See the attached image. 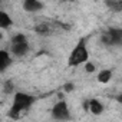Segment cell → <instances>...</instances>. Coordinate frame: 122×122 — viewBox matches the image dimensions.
Wrapping results in <instances>:
<instances>
[{"mask_svg":"<svg viewBox=\"0 0 122 122\" xmlns=\"http://www.w3.org/2000/svg\"><path fill=\"white\" fill-rule=\"evenodd\" d=\"M111 37H112V46L116 45V46H121L122 45V29H118V27H112L108 30Z\"/></svg>","mask_w":122,"mask_h":122,"instance_id":"cell-7","label":"cell"},{"mask_svg":"<svg viewBox=\"0 0 122 122\" xmlns=\"http://www.w3.org/2000/svg\"><path fill=\"white\" fill-rule=\"evenodd\" d=\"M88 59H89V52H88V47H86V40L82 37L76 43L73 50L71 52L69 59H68V65L69 66H79L82 63H86Z\"/></svg>","mask_w":122,"mask_h":122,"instance_id":"cell-2","label":"cell"},{"mask_svg":"<svg viewBox=\"0 0 122 122\" xmlns=\"http://www.w3.org/2000/svg\"><path fill=\"white\" fill-rule=\"evenodd\" d=\"M12 25H13L12 17L6 12H0V27L2 29H9Z\"/></svg>","mask_w":122,"mask_h":122,"instance_id":"cell-9","label":"cell"},{"mask_svg":"<svg viewBox=\"0 0 122 122\" xmlns=\"http://www.w3.org/2000/svg\"><path fill=\"white\" fill-rule=\"evenodd\" d=\"M112 78V71L109 69H102L99 73H98V82L101 83H108Z\"/></svg>","mask_w":122,"mask_h":122,"instance_id":"cell-10","label":"cell"},{"mask_svg":"<svg viewBox=\"0 0 122 122\" xmlns=\"http://www.w3.org/2000/svg\"><path fill=\"white\" fill-rule=\"evenodd\" d=\"M12 91H13V83L12 81H7L5 85V93H12Z\"/></svg>","mask_w":122,"mask_h":122,"instance_id":"cell-14","label":"cell"},{"mask_svg":"<svg viewBox=\"0 0 122 122\" xmlns=\"http://www.w3.org/2000/svg\"><path fill=\"white\" fill-rule=\"evenodd\" d=\"M116 101H118L119 103H122V93H119V95L116 96Z\"/></svg>","mask_w":122,"mask_h":122,"instance_id":"cell-17","label":"cell"},{"mask_svg":"<svg viewBox=\"0 0 122 122\" xmlns=\"http://www.w3.org/2000/svg\"><path fill=\"white\" fill-rule=\"evenodd\" d=\"M89 112L92 113V115H101L102 112H103V105H102V102L101 101H98V99H89Z\"/></svg>","mask_w":122,"mask_h":122,"instance_id":"cell-6","label":"cell"},{"mask_svg":"<svg viewBox=\"0 0 122 122\" xmlns=\"http://www.w3.org/2000/svg\"><path fill=\"white\" fill-rule=\"evenodd\" d=\"M52 118L55 121H68V119H71L69 108H68V103L65 101H59L57 103L53 105V108H52Z\"/></svg>","mask_w":122,"mask_h":122,"instance_id":"cell-3","label":"cell"},{"mask_svg":"<svg viewBox=\"0 0 122 122\" xmlns=\"http://www.w3.org/2000/svg\"><path fill=\"white\" fill-rule=\"evenodd\" d=\"M10 63H12V57H10L9 52L7 50H2L0 52V71L5 72Z\"/></svg>","mask_w":122,"mask_h":122,"instance_id":"cell-8","label":"cell"},{"mask_svg":"<svg viewBox=\"0 0 122 122\" xmlns=\"http://www.w3.org/2000/svg\"><path fill=\"white\" fill-rule=\"evenodd\" d=\"M85 71H86L88 73H92V72H95V65H93V63H86V66H85Z\"/></svg>","mask_w":122,"mask_h":122,"instance_id":"cell-15","label":"cell"},{"mask_svg":"<svg viewBox=\"0 0 122 122\" xmlns=\"http://www.w3.org/2000/svg\"><path fill=\"white\" fill-rule=\"evenodd\" d=\"M27 52H29V43H27V42H26V43H17V45H12V53H13L15 56H19V57H22V56H25Z\"/></svg>","mask_w":122,"mask_h":122,"instance_id":"cell-5","label":"cell"},{"mask_svg":"<svg viewBox=\"0 0 122 122\" xmlns=\"http://www.w3.org/2000/svg\"><path fill=\"white\" fill-rule=\"evenodd\" d=\"M35 32H36L37 35H40V36H46V35L50 32V27H49L47 23H39V25L35 26Z\"/></svg>","mask_w":122,"mask_h":122,"instance_id":"cell-11","label":"cell"},{"mask_svg":"<svg viewBox=\"0 0 122 122\" xmlns=\"http://www.w3.org/2000/svg\"><path fill=\"white\" fill-rule=\"evenodd\" d=\"M23 9L26 12H39L43 9V3L37 2V0H26L23 2Z\"/></svg>","mask_w":122,"mask_h":122,"instance_id":"cell-4","label":"cell"},{"mask_svg":"<svg viewBox=\"0 0 122 122\" xmlns=\"http://www.w3.org/2000/svg\"><path fill=\"white\" fill-rule=\"evenodd\" d=\"M106 6L111 7L113 12H121V10H122V2H116V0H115V2L108 0V2H106Z\"/></svg>","mask_w":122,"mask_h":122,"instance_id":"cell-12","label":"cell"},{"mask_svg":"<svg viewBox=\"0 0 122 122\" xmlns=\"http://www.w3.org/2000/svg\"><path fill=\"white\" fill-rule=\"evenodd\" d=\"M73 89H75L73 83H65V86H63V91H65V92H72Z\"/></svg>","mask_w":122,"mask_h":122,"instance_id":"cell-16","label":"cell"},{"mask_svg":"<svg viewBox=\"0 0 122 122\" xmlns=\"http://www.w3.org/2000/svg\"><path fill=\"white\" fill-rule=\"evenodd\" d=\"M35 96L23 93V92H16L13 96V103L9 111V116L13 119H19L23 112H26L33 103H35Z\"/></svg>","mask_w":122,"mask_h":122,"instance_id":"cell-1","label":"cell"},{"mask_svg":"<svg viewBox=\"0 0 122 122\" xmlns=\"http://www.w3.org/2000/svg\"><path fill=\"white\" fill-rule=\"evenodd\" d=\"M26 42H27V39H26V36H25V35H22V33H17V35H15V36L12 37V45L26 43Z\"/></svg>","mask_w":122,"mask_h":122,"instance_id":"cell-13","label":"cell"}]
</instances>
